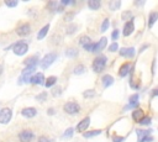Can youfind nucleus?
<instances>
[{
  "label": "nucleus",
  "instance_id": "obj_1",
  "mask_svg": "<svg viewBox=\"0 0 158 142\" xmlns=\"http://www.w3.org/2000/svg\"><path fill=\"white\" fill-rule=\"evenodd\" d=\"M105 64H106V57H105V56H99V57H96V58L94 59V62H93V69H94L96 73H99V72L104 70Z\"/></svg>",
  "mask_w": 158,
  "mask_h": 142
},
{
  "label": "nucleus",
  "instance_id": "obj_2",
  "mask_svg": "<svg viewBox=\"0 0 158 142\" xmlns=\"http://www.w3.org/2000/svg\"><path fill=\"white\" fill-rule=\"evenodd\" d=\"M56 58H57V54H56V53H48V54H46L44 58L41 61V67H42L43 69L48 68V67L54 62Z\"/></svg>",
  "mask_w": 158,
  "mask_h": 142
},
{
  "label": "nucleus",
  "instance_id": "obj_3",
  "mask_svg": "<svg viewBox=\"0 0 158 142\" xmlns=\"http://www.w3.org/2000/svg\"><path fill=\"white\" fill-rule=\"evenodd\" d=\"M27 49H28V46L25 42H17L14 46V53L17 56H23L27 52Z\"/></svg>",
  "mask_w": 158,
  "mask_h": 142
},
{
  "label": "nucleus",
  "instance_id": "obj_4",
  "mask_svg": "<svg viewBox=\"0 0 158 142\" xmlns=\"http://www.w3.org/2000/svg\"><path fill=\"white\" fill-rule=\"evenodd\" d=\"M11 116H12V112L10 109H7V107L2 109L0 111V123H7L11 119Z\"/></svg>",
  "mask_w": 158,
  "mask_h": 142
},
{
  "label": "nucleus",
  "instance_id": "obj_5",
  "mask_svg": "<svg viewBox=\"0 0 158 142\" xmlns=\"http://www.w3.org/2000/svg\"><path fill=\"white\" fill-rule=\"evenodd\" d=\"M19 138L21 142H31L33 138V132L30 130H23L22 132H20Z\"/></svg>",
  "mask_w": 158,
  "mask_h": 142
},
{
  "label": "nucleus",
  "instance_id": "obj_6",
  "mask_svg": "<svg viewBox=\"0 0 158 142\" xmlns=\"http://www.w3.org/2000/svg\"><path fill=\"white\" fill-rule=\"evenodd\" d=\"M79 110H80V107H79V105L77 102H72L70 101V102H67L64 105V111L68 112V114H77Z\"/></svg>",
  "mask_w": 158,
  "mask_h": 142
},
{
  "label": "nucleus",
  "instance_id": "obj_7",
  "mask_svg": "<svg viewBox=\"0 0 158 142\" xmlns=\"http://www.w3.org/2000/svg\"><path fill=\"white\" fill-rule=\"evenodd\" d=\"M89 123H90V117H84V119L77 125V131L84 133V131L89 127Z\"/></svg>",
  "mask_w": 158,
  "mask_h": 142
},
{
  "label": "nucleus",
  "instance_id": "obj_8",
  "mask_svg": "<svg viewBox=\"0 0 158 142\" xmlns=\"http://www.w3.org/2000/svg\"><path fill=\"white\" fill-rule=\"evenodd\" d=\"M16 32H17L19 36H26V35H28L31 32V27H30L28 23H23V25H21V26L17 27Z\"/></svg>",
  "mask_w": 158,
  "mask_h": 142
},
{
  "label": "nucleus",
  "instance_id": "obj_9",
  "mask_svg": "<svg viewBox=\"0 0 158 142\" xmlns=\"http://www.w3.org/2000/svg\"><path fill=\"white\" fill-rule=\"evenodd\" d=\"M120 56L122 57H127V58H132L135 56V48L130 47V48H121L120 49Z\"/></svg>",
  "mask_w": 158,
  "mask_h": 142
},
{
  "label": "nucleus",
  "instance_id": "obj_10",
  "mask_svg": "<svg viewBox=\"0 0 158 142\" xmlns=\"http://www.w3.org/2000/svg\"><path fill=\"white\" fill-rule=\"evenodd\" d=\"M30 83H32V84H43V83H44V77H43V74H42V73H37V74L32 75L31 79H30Z\"/></svg>",
  "mask_w": 158,
  "mask_h": 142
},
{
  "label": "nucleus",
  "instance_id": "obj_11",
  "mask_svg": "<svg viewBox=\"0 0 158 142\" xmlns=\"http://www.w3.org/2000/svg\"><path fill=\"white\" fill-rule=\"evenodd\" d=\"M133 30H135V25H133V21H128V22H126V25H125V27H123V36H130L132 32H133Z\"/></svg>",
  "mask_w": 158,
  "mask_h": 142
},
{
  "label": "nucleus",
  "instance_id": "obj_12",
  "mask_svg": "<svg viewBox=\"0 0 158 142\" xmlns=\"http://www.w3.org/2000/svg\"><path fill=\"white\" fill-rule=\"evenodd\" d=\"M21 114H22V116L31 119V117H33V116L37 114V111H36L35 107H25V109L21 111Z\"/></svg>",
  "mask_w": 158,
  "mask_h": 142
},
{
  "label": "nucleus",
  "instance_id": "obj_13",
  "mask_svg": "<svg viewBox=\"0 0 158 142\" xmlns=\"http://www.w3.org/2000/svg\"><path fill=\"white\" fill-rule=\"evenodd\" d=\"M138 99H139L138 94L131 95V96H130V99H128L130 104H128V106H126V107H125V110H128V107H136V106L138 105Z\"/></svg>",
  "mask_w": 158,
  "mask_h": 142
},
{
  "label": "nucleus",
  "instance_id": "obj_14",
  "mask_svg": "<svg viewBox=\"0 0 158 142\" xmlns=\"http://www.w3.org/2000/svg\"><path fill=\"white\" fill-rule=\"evenodd\" d=\"M130 68H131V64H130V63H123V64L120 67V69H118L120 77H126V75L128 74V72H130Z\"/></svg>",
  "mask_w": 158,
  "mask_h": 142
},
{
  "label": "nucleus",
  "instance_id": "obj_15",
  "mask_svg": "<svg viewBox=\"0 0 158 142\" xmlns=\"http://www.w3.org/2000/svg\"><path fill=\"white\" fill-rule=\"evenodd\" d=\"M143 117H144V114H143V111H142L141 109H137V110H135V111H133V114H132V119H133L135 121H138V122H141Z\"/></svg>",
  "mask_w": 158,
  "mask_h": 142
},
{
  "label": "nucleus",
  "instance_id": "obj_16",
  "mask_svg": "<svg viewBox=\"0 0 158 142\" xmlns=\"http://www.w3.org/2000/svg\"><path fill=\"white\" fill-rule=\"evenodd\" d=\"M106 43H107V38L106 37H102L98 43H96V47H95V52H98V51H101V49H104L105 47H106Z\"/></svg>",
  "mask_w": 158,
  "mask_h": 142
},
{
  "label": "nucleus",
  "instance_id": "obj_17",
  "mask_svg": "<svg viewBox=\"0 0 158 142\" xmlns=\"http://www.w3.org/2000/svg\"><path fill=\"white\" fill-rule=\"evenodd\" d=\"M37 62H38L37 57H36V56H33V57H30V58H27V59H26L23 63H25V65H26V67H36Z\"/></svg>",
  "mask_w": 158,
  "mask_h": 142
},
{
  "label": "nucleus",
  "instance_id": "obj_18",
  "mask_svg": "<svg viewBox=\"0 0 158 142\" xmlns=\"http://www.w3.org/2000/svg\"><path fill=\"white\" fill-rule=\"evenodd\" d=\"M101 80H102V84H104V86H105V88H109V86L114 83V79H112V77H111V75H104Z\"/></svg>",
  "mask_w": 158,
  "mask_h": 142
},
{
  "label": "nucleus",
  "instance_id": "obj_19",
  "mask_svg": "<svg viewBox=\"0 0 158 142\" xmlns=\"http://www.w3.org/2000/svg\"><path fill=\"white\" fill-rule=\"evenodd\" d=\"M136 133H137V136H138V141H141L142 138H144V137L149 136L151 130H137V131H136Z\"/></svg>",
  "mask_w": 158,
  "mask_h": 142
},
{
  "label": "nucleus",
  "instance_id": "obj_20",
  "mask_svg": "<svg viewBox=\"0 0 158 142\" xmlns=\"http://www.w3.org/2000/svg\"><path fill=\"white\" fill-rule=\"evenodd\" d=\"M100 1L99 0H89L88 1V6L91 9V10H98L100 7Z\"/></svg>",
  "mask_w": 158,
  "mask_h": 142
},
{
  "label": "nucleus",
  "instance_id": "obj_21",
  "mask_svg": "<svg viewBox=\"0 0 158 142\" xmlns=\"http://www.w3.org/2000/svg\"><path fill=\"white\" fill-rule=\"evenodd\" d=\"M48 30H49V25H46L44 27H42V28H41V31H40V32H38V35H37V38H38V40L44 38V36L47 35Z\"/></svg>",
  "mask_w": 158,
  "mask_h": 142
},
{
  "label": "nucleus",
  "instance_id": "obj_22",
  "mask_svg": "<svg viewBox=\"0 0 158 142\" xmlns=\"http://www.w3.org/2000/svg\"><path fill=\"white\" fill-rule=\"evenodd\" d=\"M100 133H101V130H95V131H88V132H84L83 136H84L85 138H91V137L98 136V135H100Z\"/></svg>",
  "mask_w": 158,
  "mask_h": 142
},
{
  "label": "nucleus",
  "instance_id": "obj_23",
  "mask_svg": "<svg viewBox=\"0 0 158 142\" xmlns=\"http://www.w3.org/2000/svg\"><path fill=\"white\" fill-rule=\"evenodd\" d=\"M157 20H158V12H151V15H149V21H148L149 27L153 26V23H154Z\"/></svg>",
  "mask_w": 158,
  "mask_h": 142
},
{
  "label": "nucleus",
  "instance_id": "obj_24",
  "mask_svg": "<svg viewBox=\"0 0 158 142\" xmlns=\"http://www.w3.org/2000/svg\"><path fill=\"white\" fill-rule=\"evenodd\" d=\"M56 81H57V78H56V77H49V78H47V80H46L44 85H46L47 88H51L52 85H54V84H56Z\"/></svg>",
  "mask_w": 158,
  "mask_h": 142
},
{
  "label": "nucleus",
  "instance_id": "obj_25",
  "mask_svg": "<svg viewBox=\"0 0 158 142\" xmlns=\"http://www.w3.org/2000/svg\"><path fill=\"white\" fill-rule=\"evenodd\" d=\"M90 42H91V41H90V37H88V36H81L80 40H79V43L83 44V46H86V44H89Z\"/></svg>",
  "mask_w": 158,
  "mask_h": 142
},
{
  "label": "nucleus",
  "instance_id": "obj_26",
  "mask_svg": "<svg viewBox=\"0 0 158 142\" xmlns=\"http://www.w3.org/2000/svg\"><path fill=\"white\" fill-rule=\"evenodd\" d=\"M84 72H85V67H84L83 64L77 65L75 69H74V73H75V74H81V73H84Z\"/></svg>",
  "mask_w": 158,
  "mask_h": 142
},
{
  "label": "nucleus",
  "instance_id": "obj_27",
  "mask_svg": "<svg viewBox=\"0 0 158 142\" xmlns=\"http://www.w3.org/2000/svg\"><path fill=\"white\" fill-rule=\"evenodd\" d=\"M95 47H96V43H93V42H90L89 44L84 46V48L86 51H89V52H95Z\"/></svg>",
  "mask_w": 158,
  "mask_h": 142
},
{
  "label": "nucleus",
  "instance_id": "obj_28",
  "mask_svg": "<svg viewBox=\"0 0 158 142\" xmlns=\"http://www.w3.org/2000/svg\"><path fill=\"white\" fill-rule=\"evenodd\" d=\"M120 5H121V2L117 0V1H112V2H110L109 4V6H110V9L111 10H116V9H118L120 7Z\"/></svg>",
  "mask_w": 158,
  "mask_h": 142
},
{
  "label": "nucleus",
  "instance_id": "obj_29",
  "mask_svg": "<svg viewBox=\"0 0 158 142\" xmlns=\"http://www.w3.org/2000/svg\"><path fill=\"white\" fill-rule=\"evenodd\" d=\"M109 25H110V21H109V19H105V20H104V22H102V25H101V32H105V31L107 30Z\"/></svg>",
  "mask_w": 158,
  "mask_h": 142
},
{
  "label": "nucleus",
  "instance_id": "obj_30",
  "mask_svg": "<svg viewBox=\"0 0 158 142\" xmlns=\"http://www.w3.org/2000/svg\"><path fill=\"white\" fill-rule=\"evenodd\" d=\"M77 49H73V48H70V49H68L67 52H65V54H67V57H75L77 56Z\"/></svg>",
  "mask_w": 158,
  "mask_h": 142
},
{
  "label": "nucleus",
  "instance_id": "obj_31",
  "mask_svg": "<svg viewBox=\"0 0 158 142\" xmlns=\"http://www.w3.org/2000/svg\"><path fill=\"white\" fill-rule=\"evenodd\" d=\"M73 136V128H68L65 132H64V135H63V138H68V137H72Z\"/></svg>",
  "mask_w": 158,
  "mask_h": 142
},
{
  "label": "nucleus",
  "instance_id": "obj_32",
  "mask_svg": "<svg viewBox=\"0 0 158 142\" xmlns=\"http://www.w3.org/2000/svg\"><path fill=\"white\" fill-rule=\"evenodd\" d=\"M132 17V14L130 12V11H125L123 14H122V20H128V19H131Z\"/></svg>",
  "mask_w": 158,
  "mask_h": 142
},
{
  "label": "nucleus",
  "instance_id": "obj_33",
  "mask_svg": "<svg viewBox=\"0 0 158 142\" xmlns=\"http://www.w3.org/2000/svg\"><path fill=\"white\" fill-rule=\"evenodd\" d=\"M75 30H77V25H70V26L67 28V32H68V33H74Z\"/></svg>",
  "mask_w": 158,
  "mask_h": 142
},
{
  "label": "nucleus",
  "instance_id": "obj_34",
  "mask_svg": "<svg viewBox=\"0 0 158 142\" xmlns=\"http://www.w3.org/2000/svg\"><path fill=\"white\" fill-rule=\"evenodd\" d=\"M139 123H141V125H148V123H151V117H147V116H144Z\"/></svg>",
  "mask_w": 158,
  "mask_h": 142
},
{
  "label": "nucleus",
  "instance_id": "obj_35",
  "mask_svg": "<svg viewBox=\"0 0 158 142\" xmlns=\"http://www.w3.org/2000/svg\"><path fill=\"white\" fill-rule=\"evenodd\" d=\"M94 90H86V91H84V96L85 98H91V96H94Z\"/></svg>",
  "mask_w": 158,
  "mask_h": 142
},
{
  "label": "nucleus",
  "instance_id": "obj_36",
  "mask_svg": "<svg viewBox=\"0 0 158 142\" xmlns=\"http://www.w3.org/2000/svg\"><path fill=\"white\" fill-rule=\"evenodd\" d=\"M5 5L9 6V7H14L17 5V1H5Z\"/></svg>",
  "mask_w": 158,
  "mask_h": 142
},
{
  "label": "nucleus",
  "instance_id": "obj_37",
  "mask_svg": "<svg viewBox=\"0 0 158 142\" xmlns=\"http://www.w3.org/2000/svg\"><path fill=\"white\" fill-rule=\"evenodd\" d=\"M153 141V137L149 135V136H147V137H144V138H142L141 141H138V142H152Z\"/></svg>",
  "mask_w": 158,
  "mask_h": 142
},
{
  "label": "nucleus",
  "instance_id": "obj_38",
  "mask_svg": "<svg viewBox=\"0 0 158 142\" xmlns=\"http://www.w3.org/2000/svg\"><path fill=\"white\" fill-rule=\"evenodd\" d=\"M117 48H118V46H117V43H112L110 47H109V49H110V52H115V51H117Z\"/></svg>",
  "mask_w": 158,
  "mask_h": 142
},
{
  "label": "nucleus",
  "instance_id": "obj_39",
  "mask_svg": "<svg viewBox=\"0 0 158 142\" xmlns=\"http://www.w3.org/2000/svg\"><path fill=\"white\" fill-rule=\"evenodd\" d=\"M46 96H47V94H46V93H42V94L37 95V100H40V101H43V100L46 99Z\"/></svg>",
  "mask_w": 158,
  "mask_h": 142
},
{
  "label": "nucleus",
  "instance_id": "obj_40",
  "mask_svg": "<svg viewBox=\"0 0 158 142\" xmlns=\"http://www.w3.org/2000/svg\"><path fill=\"white\" fill-rule=\"evenodd\" d=\"M111 37H112V40H117V37H118V30H115V31L112 32Z\"/></svg>",
  "mask_w": 158,
  "mask_h": 142
},
{
  "label": "nucleus",
  "instance_id": "obj_41",
  "mask_svg": "<svg viewBox=\"0 0 158 142\" xmlns=\"http://www.w3.org/2000/svg\"><path fill=\"white\" fill-rule=\"evenodd\" d=\"M38 142H51V141H49V138H47V137H44V136H41V137L38 138Z\"/></svg>",
  "mask_w": 158,
  "mask_h": 142
},
{
  "label": "nucleus",
  "instance_id": "obj_42",
  "mask_svg": "<svg viewBox=\"0 0 158 142\" xmlns=\"http://www.w3.org/2000/svg\"><path fill=\"white\" fill-rule=\"evenodd\" d=\"M123 141V137H117V136H115L114 138H112V142H122Z\"/></svg>",
  "mask_w": 158,
  "mask_h": 142
},
{
  "label": "nucleus",
  "instance_id": "obj_43",
  "mask_svg": "<svg viewBox=\"0 0 158 142\" xmlns=\"http://www.w3.org/2000/svg\"><path fill=\"white\" fill-rule=\"evenodd\" d=\"M73 16H74V14H73V12H72V14H67V15H65V17H64V20H65V21H70V19H72Z\"/></svg>",
  "mask_w": 158,
  "mask_h": 142
},
{
  "label": "nucleus",
  "instance_id": "obj_44",
  "mask_svg": "<svg viewBox=\"0 0 158 142\" xmlns=\"http://www.w3.org/2000/svg\"><path fill=\"white\" fill-rule=\"evenodd\" d=\"M57 90H53V95H58V94H60V88H56Z\"/></svg>",
  "mask_w": 158,
  "mask_h": 142
},
{
  "label": "nucleus",
  "instance_id": "obj_45",
  "mask_svg": "<svg viewBox=\"0 0 158 142\" xmlns=\"http://www.w3.org/2000/svg\"><path fill=\"white\" fill-rule=\"evenodd\" d=\"M156 95H158V88H157V89H154V90L152 91V96H156Z\"/></svg>",
  "mask_w": 158,
  "mask_h": 142
},
{
  "label": "nucleus",
  "instance_id": "obj_46",
  "mask_svg": "<svg viewBox=\"0 0 158 142\" xmlns=\"http://www.w3.org/2000/svg\"><path fill=\"white\" fill-rule=\"evenodd\" d=\"M1 73H2V67L0 65V74H1Z\"/></svg>",
  "mask_w": 158,
  "mask_h": 142
}]
</instances>
